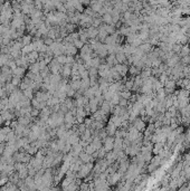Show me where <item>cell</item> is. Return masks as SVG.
Returning a JSON list of instances; mask_svg holds the SVG:
<instances>
[{
  "label": "cell",
  "instance_id": "obj_52",
  "mask_svg": "<svg viewBox=\"0 0 190 191\" xmlns=\"http://www.w3.org/2000/svg\"><path fill=\"white\" fill-rule=\"evenodd\" d=\"M1 76H2V74H1V70H0V77H1Z\"/></svg>",
  "mask_w": 190,
  "mask_h": 191
},
{
  "label": "cell",
  "instance_id": "obj_28",
  "mask_svg": "<svg viewBox=\"0 0 190 191\" xmlns=\"http://www.w3.org/2000/svg\"><path fill=\"white\" fill-rule=\"evenodd\" d=\"M102 64V60L99 58V57H95V58H92L90 61L91 67H94V68H99L100 65Z\"/></svg>",
  "mask_w": 190,
  "mask_h": 191
},
{
  "label": "cell",
  "instance_id": "obj_4",
  "mask_svg": "<svg viewBox=\"0 0 190 191\" xmlns=\"http://www.w3.org/2000/svg\"><path fill=\"white\" fill-rule=\"evenodd\" d=\"M92 120L93 121H96V122H106L108 121V116H106V114L104 113V112H102V111L99 109V111L97 112H95L92 116Z\"/></svg>",
  "mask_w": 190,
  "mask_h": 191
},
{
  "label": "cell",
  "instance_id": "obj_34",
  "mask_svg": "<svg viewBox=\"0 0 190 191\" xmlns=\"http://www.w3.org/2000/svg\"><path fill=\"white\" fill-rule=\"evenodd\" d=\"M89 76L90 77H97L99 76V70H97V68L91 67L90 70H89Z\"/></svg>",
  "mask_w": 190,
  "mask_h": 191
},
{
  "label": "cell",
  "instance_id": "obj_41",
  "mask_svg": "<svg viewBox=\"0 0 190 191\" xmlns=\"http://www.w3.org/2000/svg\"><path fill=\"white\" fill-rule=\"evenodd\" d=\"M73 45H74V46H75V47H76L78 50H80L82 48H83V46H84L85 44H83V43L78 39V40H74V41H73Z\"/></svg>",
  "mask_w": 190,
  "mask_h": 191
},
{
  "label": "cell",
  "instance_id": "obj_11",
  "mask_svg": "<svg viewBox=\"0 0 190 191\" xmlns=\"http://www.w3.org/2000/svg\"><path fill=\"white\" fill-rule=\"evenodd\" d=\"M86 32H87L90 39H96L97 36H99V29H97V28H94V27H92V26L86 29Z\"/></svg>",
  "mask_w": 190,
  "mask_h": 191
},
{
  "label": "cell",
  "instance_id": "obj_12",
  "mask_svg": "<svg viewBox=\"0 0 190 191\" xmlns=\"http://www.w3.org/2000/svg\"><path fill=\"white\" fill-rule=\"evenodd\" d=\"M91 145L94 148V150L95 151H99L100 149L103 148V142H102V140H101L99 136H96V138L93 139L92 143H91Z\"/></svg>",
  "mask_w": 190,
  "mask_h": 191
},
{
  "label": "cell",
  "instance_id": "obj_24",
  "mask_svg": "<svg viewBox=\"0 0 190 191\" xmlns=\"http://www.w3.org/2000/svg\"><path fill=\"white\" fill-rule=\"evenodd\" d=\"M31 43H32V36H30L29 34H28V35H25V36L21 38V44H22L24 47L30 45Z\"/></svg>",
  "mask_w": 190,
  "mask_h": 191
},
{
  "label": "cell",
  "instance_id": "obj_47",
  "mask_svg": "<svg viewBox=\"0 0 190 191\" xmlns=\"http://www.w3.org/2000/svg\"><path fill=\"white\" fill-rule=\"evenodd\" d=\"M80 80H85V78H89L90 76H89V70H84V72H82V73H80Z\"/></svg>",
  "mask_w": 190,
  "mask_h": 191
},
{
  "label": "cell",
  "instance_id": "obj_45",
  "mask_svg": "<svg viewBox=\"0 0 190 191\" xmlns=\"http://www.w3.org/2000/svg\"><path fill=\"white\" fill-rule=\"evenodd\" d=\"M8 182H9V177H1L0 178V188L6 186Z\"/></svg>",
  "mask_w": 190,
  "mask_h": 191
},
{
  "label": "cell",
  "instance_id": "obj_49",
  "mask_svg": "<svg viewBox=\"0 0 190 191\" xmlns=\"http://www.w3.org/2000/svg\"><path fill=\"white\" fill-rule=\"evenodd\" d=\"M17 125H18V122H17V120L16 121H12V122H11V124H10V129H11V130L12 131H15L16 130V128H17Z\"/></svg>",
  "mask_w": 190,
  "mask_h": 191
},
{
  "label": "cell",
  "instance_id": "obj_23",
  "mask_svg": "<svg viewBox=\"0 0 190 191\" xmlns=\"http://www.w3.org/2000/svg\"><path fill=\"white\" fill-rule=\"evenodd\" d=\"M17 122L19 123L20 125H24V126H29L30 124H31V121L29 119H27L26 116H20V117H18Z\"/></svg>",
  "mask_w": 190,
  "mask_h": 191
},
{
  "label": "cell",
  "instance_id": "obj_3",
  "mask_svg": "<svg viewBox=\"0 0 190 191\" xmlns=\"http://www.w3.org/2000/svg\"><path fill=\"white\" fill-rule=\"evenodd\" d=\"M95 54L97 55V57L100 59H105L109 56V51H108V47L105 44H102L100 46V48L97 50H95Z\"/></svg>",
  "mask_w": 190,
  "mask_h": 191
},
{
  "label": "cell",
  "instance_id": "obj_32",
  "mask_svg": "<svg viewBox=\"0 0 190 191\" xmlns=\"http://www.w3.org/2000/svg\"><path fill=\"white\" fill-rule=\"evenodd\" d=\"M62 104H64V105H65V106H66V107H67L70 111L72 110L73 107H75V106H74V101L72 100V99H68V97L64 101Z\"/></svg>",
  "mask_w": 190,
  "mask_h": 191
},
{
  "label": "cell",
  "instance_id": "obj_31",
  "mask_svg": "<svg viewBox=\"0 0 190 191\" xmlns=\"http://www.w3.org/2000/svg\"><path fill=\"white\" fill-rule=\"evenodd\" d=\"M177 83L172 80H168L164 84V88H171V90H176Z\"/></svg>",
  "mask_w": 190,
  "mask_h": 191
},
{
  "label": "cell",
  "instance_id": "obj_54",
  "mask_svg": "<svg viewBox=\"0 0 190 191\" xmlns=\"http://www.w3.org/2000/svg\"><path fill=\"white\" fill-rule=\"evenodd\" d=\"M189 56H190V54H189Z\"/></svg>",
  "mask_w": 190,
  "mask_h": 191
},
{
  "label": "cell",
  "instance_id": "obj_19",
  "mask_svg": "<svg viewBox=\"0 0 190 191\" xmlns=\"http://www.w3.org/2000/svg\"><path fill=\"white\" fill-rule=\"evenodd\" d=\"M29 72L30 73H32L34 75L39 74L40 73V67H39L38 61H37V63H35V64H31V65H29Z\"/></svg>",
  "mask_w": 190,
  "mask_h": 191
},
{
  "label": "cell",
  "instance_id": "obj_26",
  "mask_svg": "<svg viewBox=\"0 0 190 191\" xmlns=\"http://www.w3.org/2000/svg\"><path fill=\"white\" fill-rule=\"evenodd\" d=\"M17 173H18V177H19L20 180H25L27 177H29L27 167H26V168H24V169H21V170H19L18 172H17Z\"/></svg>",
  "mask_w": 190,
  "mask_h": 191
},
{
  "label": "cell",
  "instance_id": "obj_15",
  "mask_svg": "<svg viewBox=\"0 0 190 191\" xmlns=\"http://www.w3.org/2000/svg\"><path fill=\"white\" fill-rule=\"evenodd\" d=\"M139 49H140L141 51H142V53H144L145 55H148V54L150 53L151 50L153 49V47L151 46L149 43H143V44L141 45L140 47H139Z\"/></svg>",
  "mask_w": 190,
  "mask_h": 191
},
{
  "label": "cell",
  "instance_id": "obj_42",
  "mask_svg": "<svg viewBox=\"0 0 190 191\" xmlns=\"http://www.w3.org/2000/svg\"><path fill=\"white\" fill-rule=\"evenodd\" d=\"M84 152H85V153H87V154H90V155H93V153H94V152H96V151L94 150V148H93V146L90 144V145H87V146L84 149Z\"/></svg>",
  "mask_w": 190,
  "mask_h": 191
},
{
  "label": "cell",
  "instance_id": "obj_16",
  "mask_svg": "<svg viewBox=\"0 0 190 191\" xmlns=\"http://www.w3.org/2000/svg\"><path fill=\"white\" fill-rule=\"evenodd\" d=\"M105 60H106V64L110 66L111 68L114 67L115 65H118V61H116V58H115V55H109V56L105 58Z\"/></svg>",
  "mask_w": 190,
  "mask_h": 191
},
{
  "label": "cell",
  "instance_id": "obj_5",
  "mask_svg": "<svg viewBox=\"0 0 190 191\" xmlns=\"http://www.w3.org/2000/svg\"><path fill=\"white\" fill-rule=\"evenodd\" d=\"M122 175L123 174H121V173H119L118 171L115 172V173H113V174H110L109 177H108V183L110 184V186H115L119 181H120V179L122 178Z\"/></svg>",
  "mask_w": 190,
  "mask_h": 191
},
{
  "label": "cell",
  "instance_id": "obj_21",
  "mask_svg": "<svg viewBox=\"0 0 190 191\" xmlns=\"http://www.w3.org/2000/svg\"><path fill=\"white\" fill-rule=\"evenodd\" d=\"M68 84L72 86V88L75 90V92L80 90V80H70V82L68 83Z\"/></svg>",
  "mask_w": 190,
  "mask_h": 191
},
{
  "label": "cell",
  "instance_id": "obj_50",
  "mask_svg": "<svg viewBox=\"0 0 190 191\" xmlns=\"http://www.w3.org/2000/svg\"><path fill=\"white\" fill-rule=\"evenodd\" d=\"M185 135H186V142H188L190 144V129H188V130L186 131Z\"/></svg>",
  "mask_w": 190,
  "mask_h": 191
},
{
  "label": "cell",
  "instance_id": "obj_44",
  "mask_svg": "<svg viewBox=\"0 0 190 191\" xmlns=\"http://www.w3.org/2000/svg\"><path fill=\"white\" fill-rule=\"evenodd\" d=\"M74 63H76L75 57H73V56H66V64H65V65H70V66H72Z\"/></svg>",
  "mask_w": 190,
  "mask_h": 191
},
{
  "label": "cell",
  "instance_id": "obj_39",
  "mask_svg": "<svg viewBox=\"0 0 190 191\" xmlns=\"http://www.w3.org/2000/svg\"><path fill=\"white\" fill-rule=\"evenodd\" d=\"M20 83H21V78H19V77H16V76H14V77H12V80H11V84H12L15 87H19Z\"/></svg>",
  "mask_w": 190,
  "mask_h": 191
},
{
  "label": "cell",
  "instance_id": "obj_7",
  "mask_svg": "<svg viewBox=\"0 0 190 191\" xmlns=\"http://www.w3.org/2000/svg\"><path fill=\"white\" fill-rule=\"evenodd\" d=\"M180 59L181 58L179 57V55H174V56H173V57H171L169 60H167L164 64L168 66V68H171V70H172L173 67H176V66L180 63Z\"/></svg>",
  "mask_w": 190,
  "mask_h": 191
},
{
  "label": "cell",
  "instance_id": "obj_30",
  "mask_svg": "<svg viewBox=\"0 0 190 191\" xmlns=\"http://www.w3.org/2000/svg\"><path fill=\"white\" fill-rule=\"evenodd\" d=\"M75 94H76V92L72 88V86H70V84H67V86H66V95H67V97L68 99L75 97Z\"/></svg>",
  "mask_w": 190,
  "mask_h": 191
},
{
  "label": "cell",
  "instance_id": "obj_27",
  "mask_svg": "<svg viewBox=\"0 0 190 191\" xmlns=\"http://www.w3.org/2000/svg\"><path fill=\"white\" fill-rule=\"evenodd\" d=\"M140 76L142 78H149V77L152 76V70L151 68H143L141 70Z\"/></svg>",
  "mask_w": 190,
  "mask_h": 191
},
{
  "label": "cell",
  "instance_id": "obj_17",
  "mask_svg": "<svg viewBox=\"0 0 190 191\" xmlns=\"http://www.w3.org/2000/svg\"><path fill=\"white\" fill-rule=\"evenodd\" d=\"M190 54V45H183L182 48H181L180 53H179V57H186V56H189Z\"/></svg>",
  "mask_w": 190,
  "mask_h": 191
},
{
  "label": "cell",
  "instance_id": "obj_48",
  "mask_svg": "<svg viewBox=\"0 0 190 191\" xmlns=\"http://www.w3.org/2000/svg\"><path fill=\"white\" fill-rule=\"evenodd\" d=\"M39 102L36 100V99H32L31 100V106H32V109H37L38 110V107H39Z\"/></svg>",
  "mask_w": 190,
  "mask_h": 191
},
{
  "label": "cell",
  "instance_id": "obj_2",
  "mask_svg": "<svg viewBox=\"0 0 190 191\" xmlns=\"http://www.w3.org/2000/svg\"><path fill=\"white\" fill-rule=\"evenodd\" d=\"M103 142V148L106 152H111L114 149V138L113 136H108Z\"/></svg>",
  "mask_w": 190,
  "mask_h": 191
},
{
  "label": "cell",
  "instance_id": "obj_8",
  "mask_svg": "<svg viewBox=\"0 0 190 191\" xmlns=\"http://www.w3.org/2000/svg\"><path fill=\"white\" fill-rule=\"evenodd\" d=\"M105 130L108 132V135H109V136H113V138H114L115 132L118 131V128L115 126V124H114L113 122L109 121L108 124H106V126H105Z\"/></svg>",
  "mask_w": 190,
  "mask_h": 191
},
{
  "label": "cell",
  "instance_id": "obj_43",
  "mask_svg": "<svg viewBox=\"0 0 190 191\" xmlns=\"http://www.w3.org/2000/svg\"><path fill=\"white\" fill-rule=\"evenodd\" d=\"M7 66H8V67H9V68H10L11 70H16V68H17V64H16V60L10 59L9 61H8V64H7Z\"/></svg>",
  "mask_w": 190,
  "mask_h": 191
},
{
  "label": "cell",
  "instance_id": "obj_13",
  "mask_svg": "<svg viewBox=\"0 0 190 191\" xmlns=\"http://www.w3.org/2000/svg\"><path fill=\"white\" fill-rule=\"evenodd\" d=\"M25 75H26V70L22 67H17L16 70H12V76L22 78V77H25Z\"/></svg>",
  "mask_w": 190,
  "mask_h": 191
},
{
  "label": "cell",
  "instance_id": "obj_38",
  "mask_svg": "<svg viewBox=\"0 0 190 191\" xmlns=\"http://www.w3.org/2000/svg\"><path fill=\"white\" fill-rule=\"evenodd\" d=\"M109 135H108V132H106V130L105 129H103V130L99 131V138H100L102 141H104L106 138H108Z\"/></svg>",
  "mask_w": 190,
  "mask_h": 191
},
{
  "label": "cell",
  "instance_id": "obj_36",
  "mask_svg": "<svg viewBox=\"0 0 190 191\" xmlns=\"http://www.w3.org/2000/svg\"><path fill=\"white\" fill-rule=\"evenodd\" d=\"M55 59L57 60V63L60 64V66H64V65L66 64V55H62V56H58V57H56Z\"/></svg>",
  "mask_w": 190,
  "mask_h": 191
},
{
  "label": "cell",
  "instance_id": "obj_37",
  "mask_svg": "<svg viewBox=\"0 0 190 191\" xmlns=\"http://www.w3.org/2000/svg\"><path fill=\"white\" fill-rule=\"evenodd\" d=\"M181 48H182V45L180 44H174V45H172V51L174 53V54H177V55H179V53H180Z\"/></svg>",
  "mask_w": 190,
  "mask_h": 191
},
{
  "label": "cell",
  "instance_id": "obj_40",
  "mask_svg": "<svg viewBox=\"0 0 190 191\" xmlns=\"http://www.w3.org/2000/svg\"><path fill=\"white\" fill-rule=\"evenodd\" d=\"M30 115H31V117L32 119H38L40 115V111L37 110V109H32L31 111V113H30Z\"/></svg>",
  "mask_w": 190,
  "mask_h": 191
},
{
  "label": "cell",
  "instance_id": "obj_20",
  "mask_svg": "<svg viewBox=\"0 0 190 191\" xmlns=\"http://www.w3.org/2000/svg\"><path fill=\"white\" fill-rule=\"evenodd\" d=\"M134 86V77H131L129 80L124 82V90H131Z\"/></svg>",
  "mask_w": 190,
  "mask_h": 191
},
{
  "label": "cell",
  "instance_id": "obj_51",
  "mask_svg": "<svg viewBox=\"0 0 190 191\" xmlns=\"http://www.w3.org/2000/svg\"><path fill=\"white\" fill-rule=\"evenodd\" d=\"M179 191H190V190H189V188H188V187H185V186H182L180 189H179Z\"/></svg>",
  "mask_w": 190,
  "mask_h": 191
},
{
  "label": "cell",
  "instance_id": "obj_22",
  "mask_svg": "<svg viewBox=\"0 0 190 191\" xmlns=\"http://www.w3.org/2000/svg\"><path fill=\"white\" fill-rule=\"evenodd\" d=\"M129 74L131 75V77H135V76H139L141 74V70L137 68L135 66H130L129 67Z\"/></svg>",
  "mask_w": 190,
  "mask_h": 191
},
{
  "label": "cell",
  "instance_id": "obj_10",
  "mask_svg": "<svg viewBox=\"0 0 190 191\" xmlns=\"http://www.w3.org/2000/svg\"><path fill=\"white\" fill-rule=\"evenodd\" d=\"M62 76H63V78H70V76H72V66L70 65H64L63 67H62Z\"/></svg>",
  "mask_w": 190,
  "mask_h": 191
},
{
  "label": "cell",
  "instance_id": "obj_35",
  "mask_svg": "<svg viewBox=\"0 0 190 191\" xmlns=\"http://www.w3.org/2000/svg\"><path fill=\"white\" fill-rule=\"evenodd\" d=\"M180 64L183 66V67H186V66H189L190 65V56H186V57H182L180 59Z\"/></svg>",
  "mask_w": 190,
  "mask_h": 191
},
{
  "label": "cell",
  "instance_id": "obj_14",
  "mask_svg": "<svg viewBox=\"0 0 190 191\" xmlns=\"http://www.w3.org/2000/svg\"><path fill=\"white\" fill-rule=\"evenodd\" d=\"M115 58H116V61L118 64H124L128 66V59H126V56L123 54V53H118L115 55Z\"/></svg>",
  "mask_w": 190,
  "mask_h": 191
},
{
  "label": "cell",
  "instance_id": "obj_46",
  "mask_svg": "<svg viewBox=\"0 0 190 191\" xmlns=\"http://www.w3.org/2000/svg\"><path fill=\"white\" fill-rule=\"evenodd\" d=\"M128 105H129V101L124 100V99H120V102H119V106L121 107H128Z\"/></svg>",
  "mask_w": 190,
  "mask_h": 191
},
{
  "label": "cell",
  "instance_id": "obj_33",
  "mask_svg": "<svg viewBox=\"0 0 190 191\" xmlns=\"http://www.w3.org/2000/svg\"><path fill=\"white\" fill-rule=\"evenodd\" d=\"M40 76L43 77V78H47V77H49L50 75H51V73H50V70H49V67L47 66L46 68H44V70H40Z\"/></svg>",
  "mask_w": 190,
  "mask_h": 191
},
{
  "label": "cell",
  "instance_id": "obj_29",
  "mask_svg": "<svg viewBox=\"0 0 190 191\" xmlns=\"http://www.w3.org/2000/svg\"><path fill=\"white\" fill-rule=\"evenodd\" d=\"M131 96H132V92L131 90H122L120 92V97L121 99H124V100L126 101H130Z\"/></svg>",
  "mask_w": 190,
  "mask_h": 191
},
{
  "label": "cell",
  "instance_id": "obj_1",
  "mask_svg": "<svg viewBox=\"0 0 190 191\" xmlns=\"http://www.w3.org/2000/svg\"><path fill=\"white\" fill-rule=\"evenodd\" d=\"M132 125H133V128H134L135 130L139 131L140 133H143V132L145 131V129H147V123L141 120V117H138L137 120L132 123Z\"/></svg>",
  "mask_w": 190,
  "mask_h": 191
},
{
  "label": "cell",
  "instance_id": "obj_25",
  "mask_svg": "<svg viewBox=\"0 0 190 191\" xmlns=\"http://www.w3.org/2000/svg\"><path fill=\"white\" fill-rule=\"evenodd\" d=\"M101 18H102V22L105 24V25H114L113 24V19H112V16H111L110 13H105Z\"/></svg>",
  "mask_w": 190,
  "mask_h": 191
},
{
  "label": "cell",
  "instance_id": "obj_18",
  "mask_svg": "<svg viewBox=\"0 0 190 191\" xmlns=\"http://www.w3.org/2000/svg\"><path fill=\"white\" fill-rule=\"evenodd\" d=\"M100 110L102 112H104L106 115H109L111 113V106H110V102H106V101H104L103 102V104L100 106Z\"/></svg>",
  "mask_w": 190,
  "mask_h": 191
},
{
  "label": "cell",
  "instance_id": "obj_9",
  "mask_svg": "<svg viewBox=\"0 0 190 191\" xmlns=\"http://www.w3.org/2000/svg\"><path fill=\"white\" fill-rule=\"evenodd\" d=\"M105 160H106V162L109 163V165H112L115 161L119 160V158H118V155H116V153H115L114 151H111V152H108V153H106V155H105Z\"/></svg>",
  "mask_w": 190,
  "mask_h": 191
},
{
  "label": "cell",
  "instance_id": "obj_6",
  "mask_svg": "<svg viewBox=\"0 0 190 191\" xmlns=\"http://www.w3.org/2000/svg\"><path fill=\"white\" fill-rule=\"evenodd\" d=\"M114 68H115V70L120 74L122 77H125L126 74L129 73V66H126L124 64H118V65L114 66Z\"/></svg>",
  "mask_w": 190,
  "mask_h": 191
},
{
  "label": "cell",
  "instance_id": "obj_53",
  "mask_svg": "<svg viewBox=\"0 0 190 191\" xmlns=\"http://www.w3.org/2000/svg\"><path fill=\"white\" fill-rule=\"evenodd\" d=\"M189 129H190V122H189Z\"/></svg>",
  "mask_w": 190,
  "mask_h": 191
}]
</instances>
